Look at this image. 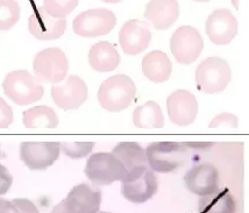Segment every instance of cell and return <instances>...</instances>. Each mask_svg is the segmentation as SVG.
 Listing matches in <instances>:
<instances>
[{
    "instance_id": "1",
    "label": "cell",
    "mask_w": 249,
    "mask_h": 213,
    "mask_svg": "<svg viewBox=\"0 0 249 213\" xmlns=\"http://www.w3.org/2000/svg\"><path fill=\"white\" fill-rule=\"evenodd\" d=\"M148 165L156 173H173L185 164L189 159V148L176 141H157L146 149Z\"/></svg>"
},
{
    "instance_id": "2",
    "label": "cell",
    "mask_w": 249,
    "mask_h": 213,
    "mask_svg": "<svg viewBox=\"0 0 249 213\" xmlns=\"http://www.w3.org/2000/svg\"><path fill=\"white\" fill-rule=\"evenodd\" d=\"M135 94V83L130 77L115 75L102 83L98 91V102L104 109L117 113L129 107Z\"/></svg>"
},
{
    "instance_id": "3",
    "label": "cell",
    "mask_w": 249,
    "mask_h": 213,
    "mask_svg": "<svg viewBox=\"0 0 249 213\" xmlns=\"http://www.w3.org/2000/svg\"><path fill=\"white\" fill-rule=\"evenodd\" d=\"M85 175L93 184L104 186L114 182H124L128 171L113 153H96L88 159Z\"/></svg>"
},
{
    "instance_id": "4",
    "label": "cell",
    "mask_w": 249,
    "mask_h": 213,
    "mask_svg": "<svg viewBox=\"0 0 249 213\" xmlns=\"http://www.w3.org/2000/svg\"><path fill=\"white\" fill-rule=\"evenodd\" d=\"M232 79V69L224 58L209 57L196 70V84L200 92L206 94L220 93Z\"/></svg>"
},
{
    "instance_id": "5",
    "label": "cell",
    "mask_w": 249,
    "mask_h": 213,
    "mask_svg": "<svg viewBox=\"0 0 249 213\" xmlns=\"http://www.w3.org/2000/svg\"><path fill=\"white\" fill-rule=\"evenodd\" d=\"M4 92L17 105H28L43 97V87L27 70L12 71L2 83Z\"/></svg>"
},
{
    "instance_id": "6",
    "label": "cell",
    "mask_w": 249,
    "mask_h": 213,
    "mask_svg": "<svg viewBox=\"0 0 249 213\" xmlns=\"http://www.w3.org/2000/svg\"><path fill=\"white\" fill-rule=\"evenodd\" d=\"M69 62L60 48L43 49L37 53L33 62V70L38 82L60 83L67 77Z\"/></svg>"
},
{
    "instance_id": "7",
    "label": "cell",
    "mask_w": 249,
    "mask_h": 213,
    "mask_svg": "<svg viewBox=\"0 0 249 213\" xmlns=\"http://www.w3.org/2000/svg\"><path fill=\"white\" fill-rule=\"evenodd\" d=\"M117 25V17L107 8H93L75 18L72 28L82 37H97L111 33Z\"/></svg>"
},
{
    "instance_id": "8",
    "label": "cell",
    "mask_w": 249,
    "mask_h": 213,
    "mask_svg": "<svg viewBox=\"0 0 249 213\" xmlns=\"http://www.w3.org/2000/svg\"><path fill=\"white\" fill-rule=\"evenodd\" d=\"M204 49V40L197 28L182 26L170 38V50L179 64H191L199 58Z\"/></svg>"
},
{
    "instance_id": "9",
    "label": "cell",
    "mask_w": 249,
    "mask_h": 213,
    "mask_svg": "<svg viewBox=\"0 0 249 213\" xmlns=\"http://www.w3.org/2000/svg\"><path fill=\"white\" fill-rule=\"evenodd\" d=\"M61 143L56 141H25L20 146V158L31 170H44L57 161Z\"/></svg>"
},
{
    "instance_id": "10",
    "label": "cell",
    "mask_w": 249,
    "mask_h": 213,
    "mask_svg": "<svg viewBox=\"0 0 249 213\" xmlns=\"http://www.w3.org/2000/svg\"><path fill=\"white\" fill-rule=\"evenodd\" d=\"M205 31L212 43L226 46L238 35V19L228 8H218L207 18Z\"/></svg>"
},
{
    "instance_id": "11",
    "label": "cell",
    "mask_w": 249,
    "mask_h": 213,
    "mask_svg": "<svg viewBox=\"0 0 249 213\" xmlns=\"http://www.w3.org/2000/svg\"><path fill=\"white\" fill-rule=\"evenodd\" d=\"M156 191L157 178L150 168L121 182V195L130 203H146L152 199Z\"/></svg>"
},
{
    "instance_id": "12",
    "label": "cell",
    "mask_w": 249,
    "mask_h": 213,
    "mask_svg": "<svg viewBox=\"0 0 249 213\" xmlns=\"http://www.w3.org/2000/svg\"><path fill=\"white\" fill-rule=\"evenodd\" d=\"M167 109L171 123L179 127H186L197 118L198 102L189 91L177 90L168 97Z\"/></svg>"
},
{
    "instance_id": "13",
    "label": "cell",
    "mask_w": 249,
    "mask_h": 213,
    "mask_svg": "<svg viewBox=\"0 0 249 213\" xmlns=\"http://www.w3.org/2000/svg\"><path fill=\"white\" fill-rule=\"evenodd\" d=\"M63 203L68 213H98L102 203V191L82 183L71 189Z\"/></svg>"
},
{
    "instance_id": "14",
    "label": "cell",
    "mask_w": 249,
    "mask_h": 213,
    "mask_svg": "<svg viewBox=\"0 0 249 213\" xmlns=\"http://www.w3.org/2000/svg\"><path fill=\"white\" fill-rule=\"evenodd\" d=\"M152 40L149 26L140 20H129L119 32L121 49L127 55H139L144 52Z\"/></svg>"
},
{
    "instance_id": "15",
    "label": "cell",
    "mask_w": 249,
    "mask_h": 213,
    "mask_svg": "<svg viewBox=\"0 0 249 213\" xmlns=\"http://www.w3.org/2000/svg\"><path fill=\"white\" fill-rule=\"evenodd\" d=\"M219 178V171L214 165L201 163L186 171L184 183L190 192L203 197L218 190Z\"/></svg>"
},
{
    "instance_id": "16",
    "label": "cell",
    "mask_w": 249,
    "mask_h": 213,
    "mask_svg": "<svg viewBox=\"0 0 249 213\" xmlns=\"http://www.w3.org/2000/svg\"><path fill=\"white\" fill-rule=\"evenodd\" d=\"M52 96L58 107L77 109L88 99V87L81 77L71 75L64 84L52 88Z\"/></svg>"
},
{
    "instance_id": "17",
    "label": "cell",
    "mask_w": 249,
    "mask_h": 213,
    "mask_svg": "<svg viewBox=\"0 0 249 213\" xmlns=\"http://www.w3.org/2000/svg\"><path fill=\"white\" fill-rule=\"evenodd\" d=\"M28 28L31 34L37 40L52 41L61 37L67 28L65 19H57L38 8L29 17Z\"/></svg>"
},
{
    "instance_id": "18",
    "label": "cell",
    "mask_w": 249,
    "mask_h": 213,
    "mask_svg": "<svg viewBox=\"0 0 249 213\" xmlns=\"http://www.w3.org/2000/svg\"><path fill=\"white\" fill-rule=\"evenodd\" d=\"M179 17L177 0H150L146 6L144 18L157 31L170 28Z\"/></svg>"
},
{
    "instance_id": "19",
    "label": "cell",
    "mask_w": 249,
    "mask_h": 213,
    "mask_svg": "<svg viewBox=\"0 0 249 213\" xmlns=\"http://www.w3.org/2000/svg\"><path fill=\"white\" fill-rule=\"evenodd\" d=\"M112 153L117 156L118 159L123 162L127 171L128 176L132 177L139 175L142 171H144L149 168L147 161L146 150L142 148L138 142L134 141H124L118 143L113 148Z\"/></svg>"
},
{
    "instance_id": "20",
    "label": "cell",
    "mask_w": 249,
    "mask_h": 213,
    "mask_svg": "<svg viewBox=\"0 0 249 213\" xmlns=\"http://www.w3.org/2000/svg\"><path fill=\"white\" fill-rule=\"evenodd\" d=\"M142 72L154 83L167 82L173 72V63L161 50H153L142 61Z\"/></svg>"
},
{
    "instance_id": "21",
    "label": "cell",
    "mask_w": 249,
    "mask_h": 213,
    "mask_svg": "<svg viewBox=\"0 0 249 213\" xmlns=\"http://www.w3.org/2000/svg\"><path fill=\"white\" fill-rule=\"evenodd\" d=\"M89 63L98 72H111L120 63V55L112 43L98 42L89 52Z\"/></svg>"
},
{
    "instance_id": "22",
    "label": "cell",
    "mask_w": 249,
    "mask_h": 213,
    "mask_svg": "<svg viewBox=\"0 0 249 213\" xmlns=\"http://www.w3.org/2000/svg\"><path fill=\"white\" fill-rule=\"evenodd\" d=\"M236 203L227 188L200 197L199 213H235Z\"/></svg>"
},
{
    "instance_id": "23",
    "label": "cell",
    "mask_w": 249,
    "mask_h": 213,
    "mask_svg": "<svg viewBox=\"0 0 249 213\" xmlns=\"http://www.w3.org/2000/svg\"><path fill=\"white\" fill-rule=\"evenodd\" d=\"M133 123L138 128H163L164 115L160 105L149 100L134 109Z\"/></svg>"
},
{
    "instance_id": "24",
    "label": "cell",
    "mask_w": 249,
    "mask_h": 213,
    "mask_svg": "<svg viewBox=\"0 0 249 213\" xmlns=\"http://www.w3.org/2000/svg\"><path fill=\"white\" fill-rule=\"evenodd\" d=\"M58 121L56 112L46 105L36 106L23 113V125L27 128H56Z\"/></svg>"
},
{
    "instance_id": "25",
    "label": "cell",
    "mask_w": 249,
    "mask_h": 213,
    "mask_svg": "<svg viewBox=\"0 0 249 213\" xmlns=\"http://www.w3.org/2000/svg\"><path fill=\"white\" fill-rule=\"evenodd\" d=\"M20 6L16 0H0V31H8L20 20Z\"/></svg>"
},
{
    "instance_id": "26",
    "label": "cell",
    "mask_w": 249,
    "mask_h": 213,
    "mask_svg": "<svg viewBox=\"0 0 249 213\" xmlns=\"http://www.w3.org/2000/svg\"><path fill=\"white\" fill-rule=\"evenodd\" d=\"M79 0H43V10L52 17L64 19L78 6Z\"/></svg>"
},
{
    "instance_id": "27",
    "label": "cell",
    "mask_w": 249,
    "mask_h": 213,
    "mask_svg": "<svg viewBox=\"0 0 249 213\" xmlns=\"http://www.w3.org/2000/svg\"><path fill=\"white\" fill-rule=\"evenodd\" d=\"M94 142H62L61 152L71 159H82L92 152Z\"/></svg>"
},
{
    "instance_id": "28",
    "label": "cell",
    "mask_w": 249,
    "mask_h": 213,
    "mask_svg": "<svg viewBox=\"0 0 249 213\" xmlns=\"http://www.w3.org/2000/svg\"><path fill=\"white\" fill-rule=\"evenodd\" d=\"M210 128H226V129H235L239 127V119L235 114L220 113L215 115L211 120L209 125Z\"/></svg>"
},
{
    "instance_id": "29",
    "label": "cell",
    "mask_w": 249,
    "mask_h": 213,
    "mask_svg": "<svg viewBox=\"0 0 249 213\" xmlns=\"http://www.w3.org/2000/svg\"><path fill=\"white\" fill-rule=\"evenodd\" d=\"M13 123L12 107L0 97V128H7Z\"/></svg>"
},
{
    "instance_id": "30",
    "label": "cell",
    "mask_w": 249,
    "mask_h": 213,
    "mask_svg": "<svg viewBox=\"0 0 249 213\" xmlns=\"http://www.w3.org/2000/svg\"><path fill=\"white\" fill-rule=\"evenodd\" d=\"M12 183H13V176L11 175L5 165L0 164V196L10 190Z\"/></svg>"
},
{
    "instance_id": "31",
    "label": "cell",
    "mask_w": 249,
    "mask_h": 213,
    "mask_svg": "<svg viewBox=\"0 0 249 213\" xmlns=\"http://www.w3.org/2000/svg\"><path fill=\"white\" fill-rule=\"evenodd\" d=\"M12 202L17 206V209L19 210V213H40L36 205L31 202V200L25 199V198H17V199L12 200Z\"/></svg>"
},
{
    "instance_id": "32",
    "label": "cell",
    "mask_w": 249,
    "mask_h": 213,
    "mask_svg": "<svg viewBox=\"0 0 249 213\" xmlns=\"http://www.w3.org/2000/svg\"><path fill=\"white\" fill-rule=\"evenodd\" d=\"M0 213H19V210L17 209L13 202L0 198Z\"/></svg>"
},
{
    "instance_id": "33",
    "label": "cell",
    "mask_w": 249,
    "mask_h": 213,
    "mask_svg": "<svg viewBox=\"0 0 249 213\" xmlns=\"http://www.w3.org/2000/svg\"><path fill=\"white\" fill-rule=\"evenodd\" d=\"M50 213H68L67 210H65V208H64L63 200H62L60 204H57V205H56L55 208L52 210V212Z\"/></svg>"
},
{
    "instance_id": "34",
    "label": "cell",
    "mask_w": 249,
    "mask_h": 213,
    "mask_svg": "<svg viewBox=\"0 0 249 213\" xmlns=\"http://www.w3.org/2000/svg\"><path fill=\"white\" fill-rule=\"evenodd\" d=\"M104 2H107V4H118V2L123 1V0H103Z\"/></svg>"
},
{
    "instance_id": "35",
    "label": "cell",
    "mask_w": 249,
    "mask_h": 213,
    "mask_svg": "<svg viewBox=\"0 0 249 213\" xmlns=\"http://www.w3.org/2000/svg\"><path fill=\"white\" fill-rule=\"evenodd\" d=\"M232 4L236 10H239V0H232Z\"/></svg>"
},
{
    "instance_id": "36",
    "label": "cell",
    "mask_w": 249,
    "mask_h": 213,
    "mask_svg": "<svg viewBox=\"0 0 249 213\" xmlns=\"http://www.w3.org/2000/svg\"><path fill=\"white\" fill-rule=\"evenodd\" d=\"M192 1H196V2H209L210 0H192Z\"/></svg>"
},
{
    "instance_id": "37",
    "label": "cell",
    "mask_w": 249,
    "mask_h": 213,
    "mask_svg": "<svg viewBox=\"0 0 249 213\" xmlns=\"http://www.w3.org/2000/svg\"><path fill=\"white\" fill-rule=\"evenodd\" d=\"M98 213H111V212H106V211H99Z\"/></svg>"
},
{
    "instance_id": "38",
    "label": "cell",
    "mask_w": 249,
    "mask_h": 213,
    "mask_svg": "<svg viewBox=\"0 0 249 213\" xmlns=\"http://www.w3.org/2000/svg\"><path fill=\"white\" fill-rule=\"evenodd\" d=\"M0 156H1V153H0Z\"/></svg>"
}]
</instances>
